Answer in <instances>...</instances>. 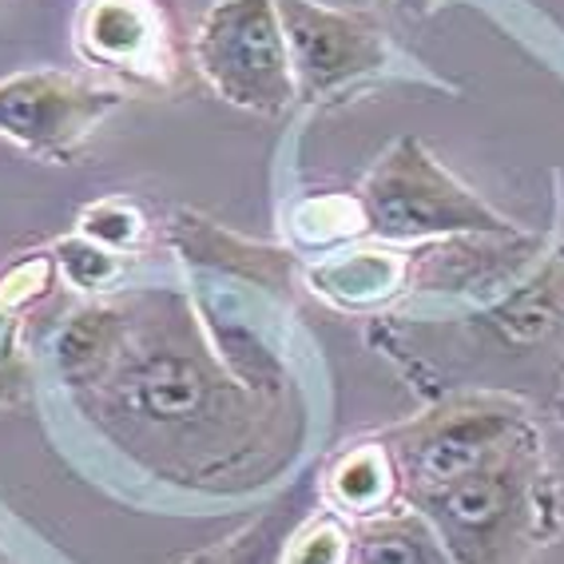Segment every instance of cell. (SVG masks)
Here are the masks:
<instances>
[{"label":"cell","mask_w":564,"mask_h":564,"mask_svg":"<svg viewBox=\"0 0 564 564\" xmlns=\"http://www.w3.org/2000/svg\"><path fill=\"white\" fill-rule=\"evenodd\" d=\"M72 44L88 68L116 76L120 88L167 91L180 80L175 24L160 0H84Z\"/></svg>","instance_id":"8"},{"label":"cell","mask_w":564,"mask_h":564,"mask_svg":"<svg viewBox=\"0 0 564 564\" xmlns=\"http://www.w3.org/2000/svg\"><path fill=\"white\" fill-rule=\"evenodd\" d=\"M354 524V564H457L422 509L393 505Z\"/></svg>","instance_id":"11"},{"label":"cell","mask_w":564,"mask_h":564,"mask_svg":"<svg viewBox=\"0 0 564 564\" xmlns=\"http://www.w3.org/2000/svg\"><path fill=\"white\" fill-rule=\"evenodd\" d=\"M195 318L167 294L84 306L56 338V366L135 457L212 477L251 454L271 393L242 386Z\"/></svg>","instance_id":"1"},{"label":"cell","mask_w":564,"mask_h":564,"mask_svg":"<svg viewBox=\"0 0 564 564\" xmlns=\"http://www.w3.org/2000/svg\"><path fill=\"white\" fill-rule=\"evenodd\" d=\"M24 386H29V366L21 346V314L0 306V402H17Z\"/></svg>","instance_id":"17"},{"label":"cell","mask_w":564,"mask_h":564,"mask_svg":"<svg viewBox=\"0 0 564 564\" xmlns=\"http://www.w3.org/2000/svg\"><path fill=\"white\" fill-rule=\"evenodd\" d=\"M291 52L299 100H326L390 64V41L370 12L326 9L314 0H274Z\"/></svg>","instance_id":"7"},{"label":"cell","mask_w":564,"mask_h":564,"mask_svg":"<svg viewBox=\"0 0 564 564\" xmlns=\"http://www.w3.org/2000/svg\"><path fill=\"white\" fill-rule=\"evenodd\" d=\"M457 564H529L561 529V494L541 437L413 497Z\"/></svg>","instance_id":"2"},{"label":"cell","mask_w":564,"mask_h":564,"mask_svg":"<svg viewBox=\"0 0 564 564\" xmlns=\"http://www.w3.org/2000/svg\"><path fill=\"white\" fill-rule=\"evenodd\" d=\"M282 227H286V247L291 251H311V254H330L338 247H346V242H358L370 235L362 199L343 192L303 195L286 212Z\"/></svg>","instance_id":"12"},{"label":"cell","mask_w":564,"mask_h":564,"mask_svg":"<svg viewBox=\"0 0 564 564\" xmlns=\"http://www.w3.org/2000/svg\"><path fill=\"white\" fill-rule=\"evenodd\" d=\"M279 564H354V524L343 513H323L294 529Z\"/></svg>","instance_id":"14"},{"label":"cell","mask_w":564,"mask_h":564,"mask_svg":"<svg viewBox=\"0 0 564 564\" xmlns=\"http://www.w3.org/2000/svg\"><path fill=\"white\" fill-rule=\"evenodd\" d=\"M393 4H398V12H405V17H425V12H434L445 0H393Z\"/></svg>","instance_id":"18"},{"label":"cell","mask_w":564,"mask_h":564,"mask_svg":"<svg viewBox=\"0 0 564 564\" xmlns=\"http://www.w3.org/2000/svg\"><path fill=\"white\" fill-rule=\"evenodd\" d=\"M556 417L564 422V362H561V378H556Z\"/></svg>","instance_id":"20"},{"label":"cell","mask_w":564,"mask_h":564,"mask_svg":"<svg viewBox=\"0 0 564 564\" xmlns=\"http://www.w3.org/2000/svg\"><path fill=\"white\" fill-rule=\"evenodd\" d=\"M52 254H56L61 274L76 286V291H88V294L108 291L111 282L123 274V254L108 251V247L84 239V235L61 239L56 247H52Z\"/></svg>","instance_id":"15"},{"label":"cell","mask_w":564,"mask_h":564,"mask_svg":"<svg viewBox=\"0 0 564 564\" xmlns=\"http://www.w3.org/2000/svg\"><path fill=\"white\" fill-rule=\"evenodd\" d=\"M192 61L219 100L282 116L299 100L274 0H215L192 41Z\"/></svg>","instance_id":"5"},{"label":"cell","mask_w":564,"mask_h":564,"mask_svg":"<svg viewBox=\"0 0 564 564\" xmlns=\"http://www.w3.org/2000/svg\"><path fill=\"white\" fill-rule=\"evenodd\" d=\"M56 274H61V267H56V254L52 251L17 259L9 271L0 274V306L12 314L29 311L36 299H44V294L52 291Z\"/></svg>","instance_id":"16"},{"label":"cell","mask_w":564,"mask_h":564,"mask_svg":"<svg viewBox=\"0 0 564 564\" xmlns=\"http://www.w3.org/2000/svg\"><path fill=\"white\" fill-rule=\"evenodd\" d=\"M131 100L120 84L61 68H32L0 80V135L48 163L80 160L84 143Z\"/></svg>","instance_id":"6"},{"label":"cell","mask_w":564,"mask_h":564,"mask_svg":"<svg viewBox=\"0 0 564 564\" xmlns=\"http://www.w3.org/2000/svg\"><path fill=\"white\" fill-rule=\"evenodd\" d=\"M553 254H556V259H561V262H564V239H561V247H556V251H553Z\"/></svg>","instance_id":"21"},{"label":"cell","mask_w":564,"mask_h":564,"mask_svg":"<svg viewBox=\"0 0 564 564\" xmlns=\"http://www.w3.org/2000/svg\"><path fill=\"white\" fill-rule=\"evenodd\" d=\"M358 199L366 207L370 239L393 247H425L462 235H517V223L494 212L413 135L386 148L358 187Z\"/></svg>","instance_id":"3"},{"label":"cell","mask_w":564,"mask_h":564,"mask_svg":"<svg viewBox=\"0 0 564 564\" xmlns=\"http://www.w3.org/2000/svg\"><path fill=\"white\" fill-rule=\"evenodd\" d=\"M314 4H326V9H343V12H370L378 0H314Z\"/></svg>","instance_id":"19"},{"label":"cell","mask_w":564,"mask_h":564,"mask_svg":"<svg viewBox=\"0 0 564 564\" xmlns=\"http://www.w3.org/2000/svg\"><path fill=\"white\" fill-rule=\"evenodd\" d=\"M76 235L100 242L108 251L128 254L135 251L148 235V215L140 212V203L128 199V195H104V199L88 203L76 219Z\"/></svg>","instance_id":"13"},{"label":"cell","mask_w":564,"mask_h":564,"mask_svg":"<svg viewBox=\"0 0 564 564\" xmlns=\"http://www.w3.org/2000/svg\"><path fill=\"white\" fill-rule=\"evenodd\" d=\"M326 501L346 521H370L393 505L405 501L402 474L393 462V449L386 437H366L338 454V462L326 469Z\"/></svg>","instance_id":"10"},{"label":"cell","mask_w":564,"mask_h":564,"mask_svg":"<svg viewBox=\"0 0 564 564\" xmlns=\"http://www.w3.org/2000/svg\"><path fill=\"white\" fill-rule=\"evenodd\" d=\"M402 474L405 501L442 489L457 477L497 462L517 445L541 437L533 405L505 390H474L445 398L413 422L382 434Z\"/></svg>","instance_id":"4"},{"label":"cell","mask_w":564,"mask_h":564,"mask_svg":"<svg viewBox=\"0 0 564 564\" xmlns=\"http://www.w3.org/2000/svg\"><path fill=\"white\" fill-rule=\"evenodd\" d=\"M311 291L326 306L346 314H378L410 291V251L393 242H346L338 251L318 254L306 271Z\"/></svg>","instance_id":"9"}]
</instances>
